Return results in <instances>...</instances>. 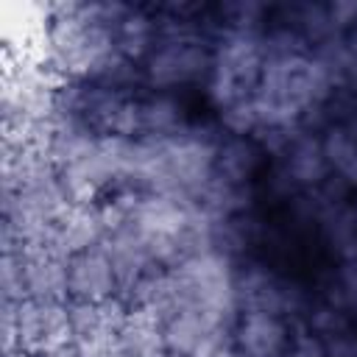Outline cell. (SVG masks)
I'll return each mask as SVG.
<instances>
[{"label": "cell", "instance_id": "cell-1", "mask_svg": "<svg viewBox=\"0 0 357 357\" xmlns=\"http://www.w3.org/2000/svg\"><path fill=\"white\" fill-rule=\"evenodd\" d=\"M254 226L259 259L279 276L298 284H321L332 273V251L318 226L271 187L257 195Z\"/></svg>", "mask_w": 357, "mask_h": 357}]
</instances>
